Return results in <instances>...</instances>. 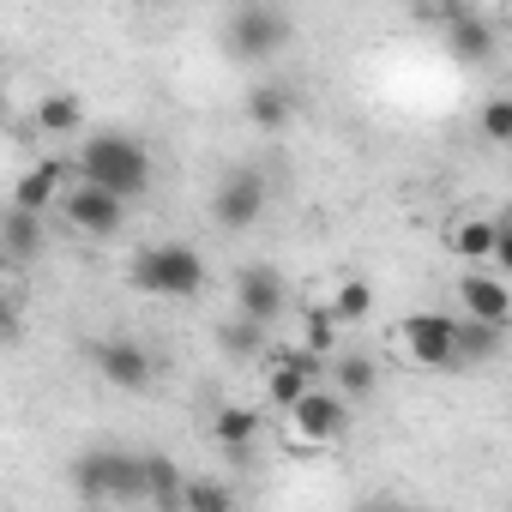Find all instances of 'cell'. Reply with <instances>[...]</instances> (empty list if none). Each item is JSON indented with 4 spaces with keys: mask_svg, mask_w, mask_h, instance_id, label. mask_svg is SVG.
Instances as JSON below:
<instances>
[{
    "mask_svg": "<svg viewBox=\"0 0 512 512\" xmlns=\"http://www.w3.org/2000/svg\"><path fill=\"white\" fill-rule=\"evenodd\" d=\"M73 175L91 181V187H109L133 205V199L151 193V151L133 133H85L79 157H73Z\"/></svg>",
    "mask_w": 512,
    "mask_h": 512,
    "instance_id": "obj_1",
    "label": "cell"
},
{
    "mask_svg": "<svg viewBox=\"0 0 512 512\" xmlns=\"http://www.w3.org/2000/svg\"><path fill=\"white\" fill-rule=\"evenodd\" d=\"M205 278H211L205 253L187 247V241H151L127 260V284L139 296H163V302H193L205 290Z\"/></svg>",
    "mask_w": 512,
    "mask_h": 512,
    "instance_id": "obj_2",
    "label": "cell"
},
{
    "mask_svg": "<svg viewBox=\"0 0 512 512\" xmlns=\"http://www.w3.org/2000/svg\"><path fill=\"white\" fill-rule=\"evenodd\" d=\"M73 488H79V500H97V506H139L145 464L127 446H91L73 458Z\"/></svg>",
    "mask_w": 512,
    "mask_h": 512,
    "instance_id": "obj_3",
    "label": "cell"
},
{
    "mask_svg": "<svg viewBox=\"0 0 512 512\" xmlns=\"http://www.w3.org/2000/svg\"><path fill=\"white\" fill-rule=\"evenodd\" d=\"M290 13L284 7H272V0H247V7H235L229 13V25H223V49L241 61V67H272L284 49H290Z\"/></svg>",
    "mask_w": 512,
    "mask_h": 512,
    "instance_id": "obj_4",
    "label": "cell"
},
{
    "mask_svg": "<svg viewBox=\"0 0 512 512\" xmlns=\"http://www.w3.org/2000/svg\"><path fill=\"white\" fill-rule=\"evenodd\" d=\"M290 422H296V440L302 446H332L350 434V398L344 392H326L320 380L290 404Z\"/></svg>",
    "mask_w": 512,
    "mask_h": 512,
    "instance_id": "obj_5",
    "label": "cell"
},
{
    "mask_svg": "<svg viewBox=\"0 0 512 512\" xmlns=\"http://www.w3.org/2000/svg\"><path fill=\"white\" fill-rule=\"evenodd\" d=\"M91 368L115 392H145L157 380V362H151V350L139 338H103V344H91Z\"/></svg>",
    "mask_w": 512,
    "mask_h": 512,
    "instance_id": "obj_6",
    "label": "cell"
},
{
    "mask_svg": "<svg viewBox=\"0 0 512 512\" xmlns=\"http://www.w3.org/2000/svg\"><path fill=\"white\" fill-rule=\"evenodd\" d=\"M235 308H241L247 320H260V326L284 320V308H290L284 272H278V266H266V260H247V266L235 272Z\"/></svg>",
    "mask_w": 512,
    "mask_h": 512,
    "instance_id": "obj_7",
    "label": "cell"
},
{
    "mask_svg": "<svg viewBox=\"0 0 512 512\" xmlns=\"http://www.w3.org/2000/svg\"><path fill=\"white\" fill-rule=\"evenodd\" d=\"M260 211H266V175H260V169H229V175L217 181L211 217H217L223 229H253V223H260Z\"/></svg>",
    "mask_w": 512,
    "mask_h": 512,
    "instance_id": "obj_8",
    "label": "cell"
},
{
    "mask_svg": "<svg viewBox=\"0 0 512 512\" xmlns=\"http://www.w3.org/2000/svg\"><path fill=\"white\" fill-rule=\"evenodd\" d=\"M67 223H73L79 235L109 241V235H121V229H127V199H121V193H109V187L79 181V187L67 193Z\"/></svg>",
    "mask_w": 512,
    "mask_h": 512,
    "instance_id": "obj_9",
    "label": "cell"
},
{
    "mask_svg": "<svg viewBox=\"0 0 512 512\" xmlns=\"http://www.w3.org/2000/svg\"><path fill=\"white\" fill-rule=\"evenodd\" d=\"M452 338H458V320L440 314V308H422V314L404 320V350L416 356V368L452 374Z\"/></svg>",
    "mask_w": 512,
    "mask_h": 512,
    "instance_id": "obj_10",
    "label": "cell"
},
{
    "mask_svg": "<svg viewBox=\"0 0 512 512\" xmlns=\"http://www.w3.org/2000/svg\"><path fill=\"white\" fill-rule=\"evenodd\" d=\"M320 374H326V356H314V350H284V356H272V368H266V392H272L278 410H290Z\"/></svg>",
    "mask_w": 512,
    "mask_h": 512,
    "instance_id": "obj_11",
    "label": "cell"
},
{
    "mask_svg": "<svg viewBox=\"0 0 512 512\" xmlns=\"http://www.w3.org/2000/svg\"><path fill=\"white\" fill-rule=\"evenodd\" d=\"M506 356V326H488V320H458V338H452V374H476V368H494Z\"/></svg>",
    "mask_w": 512,
    "mask_h": 512,
    "instance_id": "obj_12",
    "label": "cell"
},
{
    "mask_svg": "<svg viewBox=\"0 0 512 512\" xmlns=\"http://www.w3.org/2000/svg\"><path fill=\"white\" fill-rule=\"evenodd\" d=\"M43 247H49V223H43V211L13 205L7 217H0V253H7L13 266H31Z\"/></svg>",
    "mask_w": 512,
    "mask_h": 512,
    "instance_id": "obj_13",
    "label": "cell"
},
{
    "mask_svg": "<svg viewBox=\"0 0 512 512\" xmlns=\"http://www.w3.org/2000/svg\"><path fill=\"white\" fill-rule=\"evenodd\" d=\"M296 121V91L284 79H260L247 91V127H260V133H284Z\"/></svg>",
    "mask_w": 512,
    "mask_h": 512,
    "instance_id": "obj_14",
    "label": "cell"
},
{
    "mask_svg": "<svg viewBox=\"0 0 512 512\" xmlns=\"http://www.w3.org/2000/svg\"><path fill=\"white\" fill-rule=\"evenodd\" d=\"M446 49H452V61H464V67H488L494 49H500V37H494L488 19H476V13H452V25H446Z\"/></svg>",
    "mask_w": 512,
    "mask_h": 512,
    "instance_id": "obj_15",
    "label": "cell"
},
{
    "mask_svg": "<svg viewBox=\"0 0 512 512\" xmlns=\"http://www.w3.org/2000/svg\"><path fill=\"white\" fill-rule=\"evenodd\" d=\"M67 181H73V163H67V157H43V163H31V169L19 175L13 205H25V211H49L55 193H61Z\"/></svg>",
    "mask_w": 512,
    "mask_h": 512,
    "instance_id": "obj_16",
    "label": "cell"
},
{
    "mask_svg": "<svg viewBox=\"0 0 512 512\" xmlns=\"http://www.w3.org/2000/svg\"><path fill=\"white\" fill-rule=\"evenodd\" d=\"M458 302H464L470 320H488V326H506V320H512V290H506L500 278H488V272H464Z\"/></svg>",
    "mask_w": 512,
    "mask_h": 512,
    "instance_id": "obj_17",
    "label": "cell"
},
{
    "mask_svg": "<svg viewBox=\"0 0 512 512\" xmlns=\"http://www.w3.org/2000/svg\"><path fill=\"white\" fill-rule=\"evenodd\" d=\"M139 464H145V506H169V512H181V470H175V458H163V452H139Z\"/></svg>",
    "mask_w": 512,
    "mask_h": 512,
    "instance_id": "obj_18",
    "label": "cell"
},
{
    "mask_svg": "<svg viewBox=\"0 0 512 512\" xmlns=\"http://www.w3.org/2000/svg\"><path fill=\"white\" fill-rule=\"evenodd\" d=\"M253 434H260V410H253V404H223L217 422H211V440H217L223 452H247Z\"/></svg>",
    "mask_w": 512,
    "mask_h": 512,
    "instance_id": "obj_19",
    "label": "cell"
},
{
    "mask_svg": "<svg viewBox=\"0 0 512 512\" xmlns=\"http://www.w3.org/2000/svg\"><path fill=\"white\" fill-rule=\"evenodd\" d=\"M217 350H223V356H235V362H253V356L266 350V326H260V320H247V314L217 320Z\"/></svg>",
    "mask_w": 512,
    "mask_h": 512,
    "instance_id": "obj_20",
    "label": "cell"
},
{
    "mask_svg": "<svg viewBox=\"0 0 512 512\" xmlns=\"http://www.w3.org/2000/svg\"><path fill=\"white\" fill-rule=\"evenodd\" d=\"M37 133H49V139H67V133H79L85 127V103L79 97H67V91H55V97H43L37 103V121H31Z\"/></svg>",
    "mask_w": 512,
    "mask_h": 512,
    "instance_id": "obj_21",
    "label": "cell"
},
{
    "mask_svg": "<svg viewBox=\"0 0 512 512\" xmlns=\"http://www.w3.org/2000/svg\"><path fill=\"white\" fill-rule=\"evenodd\" d=\"M332 380H338V392H344L350 404H368V398L380 392V368H374L368 356H338V362H332Z\"/></svg>",
    "mask_w": 512,
    "mask_h": 512,
    "instance_id": "obj_22",
    "label": "cell"
},
{
    "mask_svg": "<svg viewBox=\"0 0 512 512\" xmlns=\"http://www.w3.org/2000/svg\"><path fill=\"white\" fill-rule=\"evenodd\" d=\"M368 314H374V284H368V278H344L338 296H332V320H338V326H356V320H368Z\"/></svg>",
    "mask_w": 512,
    "mask_h": 512,
    "instance_id": "obj_23",
    "label": "cell"
},
{
    "mask_svg": "<svg viewBox=\"0 0 512 512\" xmlns=\"http://www.w3.org/2000/svg\"><path fill=\"white\" fill-rule=\"evenodd\" d=\"M452 253H458V260H488V253H494V217L458 223V229H452Z\"/></svg>",
    "mask_w": 512,
    "mask_h": 512,
    "instance_id": "obj_24",
    "label": "cell"
},
{
    "mask_svg": "<svg viewBox=\"0 0 512 512\" xmlns=\"http://www.w3.org/2000/svg\"><path fill=\"white\" fill-rule=\"evenodd\" d=\"M181 506L187 512H229L235 488H223V482H181Z\"/></svg>",
    "mask_w": 512,
    "mask_h": 512,
    "instance_id": "obj_25",
    "label": "cell"
},
{
    "mask_svg": "<svg viewBox=\"0 0 512 512\" xmlns=\"http://www.w3.org/2000/svg\"><path fill=\"white\" fill-rule=\"evenodd\" d=\"M302 344H308L314 356H332V344H338V320H332V308H308V326H302Z\"/></svg>",
    "mask_w": 512,
    "mask_h": 512,
    "instance_id": "obj_26",
    "label": "cell"
},
{
    "mask_svg": "<svg viewBox=\"0 0 512 512\" xmlns=\"http://www.w3.org/2000/svg\"><path fill=\"white\" fill-rule=\"evenodd\" d=\"M482 139H488V145H506V139H512V103H506V97H494V103L482 109Z\"/></svg>",
    "mask_w": 512,
    "mask_h": 512,
    "instance_id": "obj_27",
    "label": "cell"
},
{
    "mask_svg": "<svg viewBox=\"0 0 512 512\" xmlns=\"http://www.w3.org/2000/svg\"><path fill=\"white\" fill-rule=\"evenodd\" d=\"M13 326V302H7V290H0V332Z\"/></svg>",
    "mask_w": 512,
    "mask_h": 512,
    "instance_id": "obj_28",
    "label": "cell"
}]
</instances>
